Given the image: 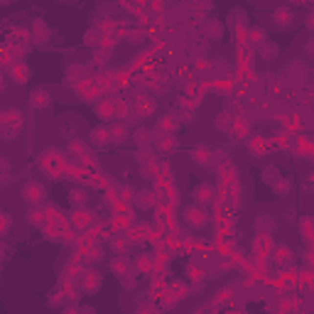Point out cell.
<instances>
[{"label":"cell","mask_w":314,"mask_h":314,"mask_svg":"<svg viewBox=\"0 0 314 314\" xmlns=\"http://www.w3.org/2000/svg\"><path fill=\"white\" fill-rule=\"evenodd\" d=\"M272 189H275V194H287V192H290V182L280 177V179L272 184Z\"/></svg>","instance_id":"obj_39"},{"label":"cell","mask_w":314,"mask_h":314,"mask_svg":"<svg viewBox=\"0 0 314 314\" xmlns=\"http://www.w3.org/2000/svg\"><path fill=\"white\" fill-rule=\"evenodd\" d=\"M130 268H135V270H137V275H145V272H150V270L155 268V260H152L150 255H140Z\"/></svg>","instance_id":"obj_21"},{"label":"cell","mask_w":314,"mask_h":314,"mask_svg":"<svg viewBox=\"0 0 314 314\" xmlns=\"http://www.w3.org/2000/svg\"><path fill=\"white\" fill-rule=\"evenodd\" d=\"M299 228H302V238H304L307 246H309L312 238H314V231H312V216H304V219L299 221Z\"/></svg>","instance_id":"obj_26"},{"label":"cell","mask_w":314,"mask_h":314,"mask_svg":"<svg viewBox=\"0 0 314 314\" xmlns=\"http://www.w3.org/2000/svg\"><path fill=\"white\" fill-rule=\"evenodd\" d=\"M128 246H130V243H128V238H125V236H115V238L111 241V248L115 250V255H118V253H125V250H128Z\"/></svg>","instance_id":"obj_31"},{"label":"cell","mask_w":314,"mask_h":314,"mask_svg":"<svg viewBox=\"0 0 314 314\" xmlns=\"http://www.w3.org/2000/svg\"><path fill=\"white\" fill-rule=\"evenodd\" d=\"M231 123H233V118H231L228 113H221V115L214 120V125H216V128H221V130H228V128H231Z\"/></svg>","instance_id":"obj_35"},{"label":"cell","mask_w":314,"mask_h":314,"mask_svg":"<svg viewBox=\"0 0 314 314\" xmlns=\"http://www.w3.org/2000/svg\"><path fill=\"white\" fill-rule=\"evenodd\" d=\"M27 224H30L32 228L47 226V214H45V209H42V206H32V209L27 211Z\"/></svg>","instance_id":"obj_12"},{"label":"cell","mask_w":314,"mask_h":314,"mask_svg":"<svg viewBox=\"0 0 314 314\" xmlns=\"http://www.w3.org/2000/svg\"><path fill=\"white\" fill-rule=\"evenodd\" d=\"M69 152L81 155V157H89V147H86L84 140H71V142H69Z\"/></svg>","instance_id":"obj_28"},{"label":"cell","mask_w":314,"mask_h":314,"mask_svg":"<svg viewBox=\"0 0 314 314\" xmlns=\"http://www.w3.org/2000/svg\"><path fill=\"white\" fill-rule=\"evenodd\" d=\"M30 35H32V40H35L37 45H45V42L49 40V27H47V22H45V20H35Z\"/></svg>","instance_id":"obj_11"},{"label":"cell","mask_w":314,"mask_h":314,"mask_svg":"<svg viewBox=\"0 0 314 314\" xmlns=\"http://www.w3.org/2000/svg\"><path fill=\"white\" fill-rule=\"evenodd\" d=\"M189 277H192L194 282H202V280H204V268H202V265H192V268H189Z\"/></svg>","instance_id":"obj_41"},{"label":"cell","mask_w":314,"mask_h":314,"mask_svg":"<svg viewBox=\"0 0 314 314\" xmlns=\"http://www.w3.org/2000/svg\"><path fill=\"white\" fill-rule=\"evenodd\" d=\"M182 216H184V224H187L192 231H199V228H204V226L209 224V216H206V211L202 209V204H192V206H187Z\"/></svg>","instance_id":"obj_1"},{"label":"cell","mask_w":314,"mask_h":314,"mask_svg":"<svg viewBox=\"0 0 314 314\" xmlns=\"http://www.w3.org/2000/svg\"><path fill=\"white\" fill-rule=\"evenodd\" d=\"M79 290H84L89 294L98 292L101 290V275L96 270H81L79 272Z\"/></svg>","instance_id":"obj_4"},{"label":"cell","mask_w":314,"mask_h":314,"mask_svg":"<svg viewBox=\"0 0 314 314\" xmlns=\"http://www.w3.org/2000/svg\"><path fill=\"white\" fill-rule=\"evenodd\" d=\"M221 35H224V27H221V22H209V37L211 40H221Z\"/></svg>","instance_id":"obj_37"},{"label":"cell","mask_w":314,"mask_h":314,"mask_svg":"<svg viewBox=\"0 0 314 314\" xmlns=\"http://www.w3.org/2000/svg\"><path fill=\"white\" fill-rule=\"evenodd\" d=\"M157 133H160V135H172V133H177V118H175V115L160 118V120H157Z\"/></svg>","instance_id":"obj_16"},{"label":"cell","mask_w":314,"mask_h":314,"mask_svg":"<svg viewBox=\"0 0 314 314\" xmlns=\"http://www.w3.org/2000/svg\"><path fill=\"white\" fill-rule=\"evenodd\" d=\"M128 135H130V130H128L125 120L108 125V137H111V142H123V140H128Z\"/></svg>","instance_id":"obj_9"},{"label":"cell","mask_w":314,"mask_h":314,"mask_svg":"<svg viewBox=\"0 0 314 314\" xmlns=\"http://www.w3.org/2000/svg\"><path fill=\"white\" fill-rule=\"evenodd\" d=\"M111 272H113L115 277H123L125 272H130V260H128L123 253H118V255L111 260Z\"/></svg>","instance_id":"obj_13"},{"label":"cell","mask_w":314,"mask_h":314,"mask_svg":"<svg viewBox=\"0 0 314 314\" xmlns=\"http://www.w3.org/2000/svg\"><path fill=\"white\" fill-rule=\"evenodd\" d=\"M69 199L74 206H84L86 204V189H71L69 192Z\"/></svg>","instance_id":"obj_30"},{"label":"cell","mask_w":314,"mask_h":314,"mask_svg":"<svg viewBox=\"0 0 314 314\" xmlns=\"http://www.w3.org/2000/svg\"><path fill=\"white\" fill-rule=\"evenodd\" d=\"M135 197H137V206H140V209H152V206H157V192L145 189V192H140V194H135Z\"/></svg>","instance_id":"obj_19"},{"label":"cell","mask_w":314,"mask_h":314,"mask_svg":"<svg viewBox=\"0 0 314 314\" xmlns=\"http://www.w3.org/2000/svg\"><path fill=\"white\" fill-rule=\"evenodd\" d=\"M79 272H81V258L76 255L74 260H69V263H67V268H64V280H74Z\"/></svg>","instance_id":"obj_23"},{"label":"cell","mask_w":314,"mask_h":314,"mask_svg":"<svg viewBox=\"0 0 314 314\" xmlns=\"http://www.w3.org/2000/svg\"><path fill=\"white\" fill-rule=\"evenodd\" d=\"M135 108H137V115H150L155 106H152V98H137Z\"/></svg>","instance_id":"obj_27"},{"label":"cell","mask_w":314,"mask_h":314,"mask_svg":"<svg viewBox=\"0 0 314 314\" xmlns=\"http://www.w3.org/2000/svg\"><path fill=\"white\" fill-rule=\"evenodd\" d=\"M192 160L197 162V165H209V160H211V150L206 147V145H197L194 150H192Z\"/></svg>","instance_id":"obj_17"},{"label":"cell","mask_w":314,"mask_h":314,"mask_svg":"<svg viewBox=\"0 0 314 314\" xmlns=\"http://www.w3.org/2000/svg\"><path fill=\"white\" fill-rule=\"evenodd\" d=\"M272 253H275L272 258H275V263H277L280 268H290L292 260H294V255H292V250H290L287 246H275Z\"/></svg>","instance_id":"obj_10"},{"label":"cell","mask_w":314,"mask_h":314,"mask_svg":"<svg viewBox=\"0 0 314 314\" xmlns=\"http://www.w3.org/2000/svg\"><path fill=\"white\" fill-rule=\"evenodd\" d=\"M8 74H10V79L15 81V84H27L30 81V76H32V71H30V67L25 64V62H13L10 64V69H8Z\"/></svg>","instance_id":"obj_5"},{"label":"cell","mask_w":314,"mask_h":314,"mask_svg":"<svg viewBox=\"0 0 314 314\" xmlns=\"http://www.w3.org/2000/svg\"><path fill=\"white\" fill-rule=\"evenodd\" d=\"M272 20H275L277 25L285 27V25H290V22L294 20V15H292L290 8H275V10H272Z\"/></svg>","instance_id":"obj_20"},{"label":"cell","mask_w":314,"mask_h":314,"mask_svg":"<svg viewBox=\"0 0 314 314\" xmlns=\"http://www.w3.org/2000/svg\"><path fill=\"white\" fill-rule=\"evenodd\" d=\"M96 115H98V118H115V101H111V98H98V103H96Z\"/></svg>","instance_id":"obj_14"},{"label":"cell","mask_w":314,"mask_h":314,"mask_svg":"<svg viewBox=\"0 0 314 314\" xmlns=\"http://www.w3.org/2000/svg\"><path fill=\"white\" fill-rule=\"evenodd\" d=\"M248 147H250V152H253V155H263V152L268 150V147H265V140H263V137H250Z\"/></svg>","instance_id":"obj_32"},{"label":"cell","mask_w":314,"mask_h":314,"mask_svg":"<svg viewBox=\"0 0 314 314\" xmlns=\"http://www.w3.org/2000/svg\"><path fill=\"white\" fill-rule=\"evenodd\" d=\"M292 307H294V302H290V299H282V302H280V309H282V312H285V309H292Z\"/></svg>","instance_id":"obj_42"},{"label":"cell","mask_w":314,"mask_h":314,"mask_svg":"<svg viewBox=\"0 0 314 314\" xmlns=\"http://www.w3.org/2000/svg\"><path fill=\"white\" fill-rule=\"evenodd\" d=\"M263 177H265V182H268V184H275V182L280 179V172H277L275 167H268V170L263 172Z\"/></svg>","instance_id":"obj_38"},{"label":"cell","mask_w":314,"mask_h":314,"mask_svg":"<svg viewBox=\"0 0 314 314\" xmlns=\"http://www.w3.org/2000/svg\"><path fill=\"white\" fill-rule=\"evenodd\" d=\"M255 228H258L260 233H270V231H272V221H270L268 216H260V219L255 221Z\"/></svg>","instance_id":"obj_36"},{"label":"cell","mask_w":314,"mask_h":314,"mask_svg":"<svg viewBox=\"0 0 314 314\" xmlns=\"http://www.w3.org/2000/svg\"><path fill=\"white\" fill-rule=\"evenodd\" d=\"M177 137H175V133L172 135H160L155 140V147H157V152H162V155H170V152H175L177 150Z\"/></svg>","instance_id":"obj_8"},{"label":"cell","mask_w":314,"mask_h":314,"mask_svg":"<svg viewBox=\"0 0 314 314\" xmlns=\"http://www.w3.org/2000/svg\"><path fill=\"white\" fill-rule=\"evenodd\" d=\"M125 37H128V42H133V45H142V42H145V30H130Z\"/></svg>","instance_id":"obj_34"},{"label":"cell","mask_w":314,"mask_h":314,"mask_svg":"<svg viewBox=\"0 0 314 314\" xmlns=\"http://www.w3.org/2000/svg\"><path fill=\"white\" fill-rule=\"evenodd\" d=\"M69 224H71V228L74 231H86V228H91L93 224H96V216L89 211V209H74V214L69 216Z\"/></svg>","instance_id":"obj_2"},{"label":"cell","mask_w":314,"mask_h":314,"mask_svg":"<svg viewBox=\"0 0 314 314\" xmlns=\"http://www.w3.org/2000/svg\"><path fill=\"white\" fill-rule=\"evenodd\" d=\"M30 40H32V35H30L27 30H22V27H18V30H13V32H10V45H20V47H25Z\"/></svg>","instance_id":"obj_22"},{"label":"cell","mask_w":314,"mask_h":314,"mask_svg":"<svg viewBox=\"0 0 314 314\" xmlns=\"http://www.w3.org/2000/svg\"><path fill=\"white\" fill-rule=\"evenodd\" d=\"M101 40H103V35H101L98 27H93V30H89V32L84 35V45H86V47H101Z\"/></svg>","instance_id":"obj_25"},{"label":"cell","mask_w":314,"mask_h":314,"mask_svg":"<svg viewBox=\"0 0 314 314\" xmlns=\"http://www.w3.org/2000/svg\"><path fill=\"white\" fill-rule=\"evenodd\" d=\"M118 199H120V202H133V199H135V189H133V187H123V189L118 192Z\"/></svg>","instance_id":"obj_40"},{"label":"cell","mask_w":314,"mask_h":314,"mask_svg":"<svg viewBox=\"0 0 314 314\" xmlns=\"http://www.w3.org/2000/svg\"><path fill=\"white\" fill-rule=\"evenodd\" d=\"M22 199L30 204V206H40L42 202H45V187L40 184V182H27L25 187H22Z\"/></svg>","instance_id":"obj_3"},{"label":"cell","mask_w":314,"mask_h":314,"mask_svg":"<svg viewBox=\"0 0 314 314\" xmlns=\"http://www.w3.org/2000/svg\"><path fill=\"white\" fill-rule=\"evenodd\" d=\"M52 103V98H49V93L45 91V89H32L30 91V106L35 108V111H42V108H47Z\"/></svg>","instance_id":"obj_7"},{"label":"cell","mask_w":314,"mask_h":314,"mask_svg":"<svg viewBox=\"0 0 314 314\" xmlns=\"http://www.w3.org/2000/svg\"><path fill=\"white\" fill-rule=\"evenodd\" d=\"M258 49H260V57H263V59H272V57H277V47H275L272 42H263Z\"/></svg>","instance_id":"obj_29"},{"label":"cell","mask_w":314,"mask_h":314,"mask_svg":"<svg viewBox=\"0 0 314 314\" xmlns=\"http://www.w3.org/2000/svg\"><path fill=\"white\" fill-rule=\"evenodd\" d=\"M192 194H194V202H197V204H209V202H214V197H216V187L202 182V184L194 187Z\"/></svg>","instance_id":"obj_6"},{"label":"cell","mask_w":314,"mask_h":314,"mask_svg":"<svg viewBox=\"0 0 314 314\" xmlns=\"http://www.w3.org/2000/svg\"><path fill=\"white\" fill-rule=\"evenodd\" d=\"M246 37H248L246 42H250V47H260L263 42H268V40H265L268 35H265L263 27H250V30H246Z\"/></svg>","instance_id":"obj_18"},{"label":"cell","mask_w":314,"mask_h":314,"mask_svg":"<svg viewBox=\"0 0 314 314\" xmlns=\"http://www.w3.org/2000/svg\"><path fill=\"white\" fill-rule=\"evenodd\" d=\"M150 135H152V133H150L147 128H140V130H135V135H133V137H135V142H137V145H147V142L152 140Z\"/></svg>","instance_id":"obj_33"},{"label":"cell","mask_w":314,"mask_h":314,"mask_svg":"<svg viewBox=\"0 0 314 314\" xmlns=\"http://www.w3.org/2000/svg\"><path fill=\"white\" fill-rule=\"evenodd\" d=\"M89 142L91 145H106V142H111V137H108V125H96L91 133H89Z\"/></svg>","instance_id":"obj_15"},{"label":"cell","mask_w":314,"mask_h":314,"mask_svg":"<svg viewBox=\"0 0 314 314\" xmlns=\"http://www.w3.org/2000/svg\"><path fill=\"white\" fill-rule=\"evenodd\" d=\"M170 294H175L177 299H184L187 294H189V287H187V282H182V280H175V282H170V290H167Z\"/></svg>","instance_id":"obj_24"}]
</instances>
